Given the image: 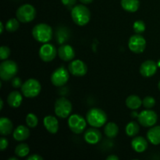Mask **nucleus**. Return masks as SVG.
Instances as JSON below:
<instances>
[{
  "mask_svg": "<svg viewBox=\"0 0 160 160\" xmlns=\"http://www.w3.org/2000/svg\"><path fill=\"white\" fill-rule=\"evenodd\" d=\"M9 145V142L8 140L4 137H2L0 138V150L1 151H4L5 149H6Z\"/></svg>",
  "mask_w": 160,
  "mask_h": 160,
  "instance_id": "nucleus-35",
  "label": "nucleus"
},
{
  "mask_svg": "<svg viewBox=\"0 0 160 160\" xmlns=\"http://www.w3.org/2000/svg\"><path fill=\"white\" fill-rule=\"evenodd\" d=\"M122 8L129 12H134L139 9L140 1L139 0H121Z\"/></svg>",
  "mask_w": 160,
  "mask_h": 160,
  "instance_id": "nucleus-23",
  "label": "nucleus"
},
{
  "mask_svg": "<svg viewBox=\"0 0 160 160\" xmlns=\"http://www.w3.org/2000/svg\"><path fill=\"white\" fill-rule=\"evenodd\" d=\"M128 47L132 52L140 54L143 52L146 48V40L140 34H136L130 38Z\"/></svg>",
  "mask_w": 160,
  "mask_h": 160,
  "instance_id": "nucleus-9",
  "label": "nucleus"
},
{
  "mask_svg": "<svg viewBox=\"0 0 160 160\" xmlns=\"http://www.w3.org/2000/svg\"><path fill=\"white\" fill-rule=\"evenodd\" d=\"M157 65H158V67H160V60L159 61V62H158V63H157Z\"/></svg>",
  "mask_w": 160,
  "mask_h": 160,
  "instance_id": "nucleus-43",
  "label": "nucleus"
},
{
  "mask_svg": "<svg viewBox=\"0 0 160 160\" xmlns=\"http://www.w3.org/2000/svg\"><path fill=\"white\" fill-rule=\"evenodd\" d=\"M43 124L45 129L51 134H56L59 130V123L57 119L53 116H47L44 118Z\"/></svg>",
  "mask_w": 160,
  "mask_h": 160,
  "instance_id": "nucleus-17",
  "label": "nucleus"
},
{
  "mask_svg": "<svg viewBox=\"0 0 160 160\" xmlns=\"http://www.w3.org/2000/svg\"><path fill=\"white\" fill-rule=\"evenodd\" d=\"M55 113L60 118H67L72 111V104L67 98L62 97L56 99L55 102Z\"/></svg>",
  "mask_w": 160,
  "mask_h": 160,
  "instance_id": "nucleus-7",
  "label": "nucleus"
},
{
  "mask_svg": "<svg viewBox=\"0 0 160 160\" xmlns=\"http://www.w3.org/2000/svg\"><path fill=\"white\" fill-rule=\"evenodd\" d=\"M131 147L136 152H143L148 148V142L142 136L135 137L131 142Z\"/></svg>",
  "mask_w": 160,
  "mask_h": 160,
  "instance_id": "nucleus-18",
  "label": "nucleus"
},
{
  "mask_svg": "<svg viewBox=\"0 0 160 160\" xmlns=\"http://www.w3.org/2000/svg\"><path fill=\"white\" fill-rule=\"evenodd\" d=\"M69 72L64 67H60L55 70L51 75V81L53 85L61 87L65 85L69 81Z\"/></svg>",
  "mask_w": 160,
  "mask_h": 160,
  "instance_id": "nucleus-10",
  "label": "nucleus"
},
{
  "mask_svg": "<svg viewBox=\"0 0 160 160\" xmlns=\"http://www.w3.org/2000/svg\"><path fill=\"white\" fill-rule=\"evenodd\" d=\"M87 121L94 128H101L107 121V115L106 112L98 108H92L86 115Z\"/></svg>",
  "mask_w": 160,
  "mask_h": 160,
  "instance_id": "nucleus-3",
  "label": "nucleus"
},
{
  "mask_svg": "<svg viewBox=\"0 0 160 160\" xmlns=\"http://www.w3.org/2000/svg\"><path fill=\"white\" fill-rule=\"evenodd\" d=\"M30 152V148L28 145L25 143H20L16 147L15 154L20 158H23L28 156Z\"/></svg>",
  "mask_w": 160,
  "mask_h": 160,
  "instance_id": "nucleus-27",
  "label": "nucleus"
},
{
  "mask_svg": "<svg viewBox=\"0 0 160 160\" xmlns=\"http://www.w3.org/2000/svg\"><path fill=\"white\" fill-rule=\"evenodd\" d=\"M13 138L17 142H23L30 136V130L23 125H20L13 131Z\"/></svg>",
  "mask_w": 160,
  "mask_h": 160,
  "instance_id": "nucleus-19",
  "label": "nucleus"
},
{
  "mask_svg": "<svg viewBox=\"0 0 160 160\" xmlns=\"http://www.w3.org/2000/svg\"><path fill=\"white\" fill-rule=\"evenodd\" d=\"M68 126L72 132L79 134L85 130L87 127V122L85 119L79 114H73L69 117Z\"/></svg>",
  "mask_w": 160,
  "mask_h": 160,
  "instance_id": "nucleus-8",
  "label": "nucleus"
},
{
  "mask_svg": "<svg viewBox=\"0 0 160 160\" xmlns=\"http://www.w3.org/2000/svg\"><path fill=\"white\" fill-rule=\"evenodd\" d=\"M61 2L68 9H73L75 6L77 0H61Z\"/></svg>",
  "mask_w": 160,
  "mask_h": 160,
  "instance_id": "nucleus-33",
  "label": "nucleus"
},
{
  "mask_svg": "<svg viewBox=\"0 0 160 160\" xmlns=\"http://www.w3.org/2000/svg\"><path fill=\"white\" fill-rule=\"evenodd\" d=\"M39 56L44 62H51L56 56V48L53 45L45 43L39 49Z\"/></svg>",
  "mask_w": 160,
  "mask_h": 160,
  "instance_id": "nucleus-12",
  "label": "nucleus"
},
{
  "mask_svg": "<svg viewBox=\"0 0 160 160\" xmlns=\"http://www.w3.org/2000/svg\"><path fill=\"white\" fill-rule=\"evenodd\" d=\"M0 27H1V29H0V33H1V34H2L3 30H4V27H3L2 22H0Z\"/></svg>",
  "mask_w": 160,
  "mask_h": 160,
  "instance_id": "nucleus-39",
  "label": "nucleus"
},
{
  "mask_svg": "<svg viewBox=\"0 0 160 160\" xmlns=\"http://www.w3.org/2000/svg\"><path fill=\"white\" fill-rule=\"evenodd\" d=\"M107 160H118L119 157L117 156H114V155H111V156H109L107 158H106Z\"/></svg>",
  "mask_w": 160,
  "mask_h": 160,
  "instance_id": "nucleus-37",
  "label": "nucleus"
},
{
  "mask_svg": "<svg viewBox=\"0 0 160 160\" xmlns=\"http://www.w3.org/2000/svg\"><path fill=\"white\" fill-rule=\"evenodd\" d=\"M26 123L29 128H34L38 124V119L35 114L29 113L26 117Z\"/></svg>",
  "mask_w": 160,
  "mask_h": 160,
  "instance_id": "nucleus-29",
  "label": "nucleus"
},
{
  "mask_svg": "<svg viewBox=\"0 0 160 160\" xmlns=\"http://www.w3.org/2000/svg\"><path fill=\"white\" fill-rule=\"evenodd\" d=\"M133 28L136 34H142L145 31V24L142 20H137L134 22Z\"/></svg>",
  "mask_w": 160,
  "mask_h": 160,
  "instance_id": "nucleus-30",
  "label": "nucleus"
},
{
  "mask_svg": "<svg viewBox=\"0 0 160 160\" xmlns=\"http://www.w3.org/2000/svg\"><path fill=\"white\" fill-rule=\"evenodd\" d=\"M18 72L17 64L12 60H4L0 64V78L2 81L12 80Z\"/></svg>",
  "mask_w": 160,
  "mask_h": 160,
  "instance_id": "nucleus-5",
  "label": "nucleus"
},
{
  "mask_svg": "<svg viewBox=\"0 0 160 160\" xmlns=\"http://www.w3.org/2000/svg\"><path fill=\"white\" fill-rule=\"evenodd\" d=\"M28 160H43V158L38 154H33L28 157Z\"/></svg>",
  "mask_w": 160,
  "mask_h": 160,
  "instance_id": "nucleus-36",
  "label": "nucleus"
},
{
  "mask_svg": "<svg viewBox=\"0 0 160 160\" xmlns=\"http://www.w3.org/2000/svg\"><path fill=\"white\" fill-rule=\"evenodd\" d=\"M84 138L87 143L90 145H95L98 143L102 138V134L99 130L97 129V128H88L85 131L84 135Z\"/></svg>",
  "mask_w": 160,
  "mask_h": 160,
  "instance_id": "nucleus-15",
  "label": "nucleus"
},
{
  "mask_svg": "<svg viewBox=\"0 0 160 160\" xmlns=\"http://www.w3.org/2000/svg\"><path fill=\"white\" fill-rule=\"evenodd\" d=\"M138 120L139 123L145 128H150L154 126L158 120L157 114L156 112L150 109L143 110L138 115Z\"/></svg>",
  "mask_w": 160,
  "mask_h": 160,
  "instance_id": "nucleus-11",
  "label": "nucleus"
},
{
  "mask_svg": "<svg viewBox=\"0 0 160 160\" xmlns=\"http://www.w3.org/2000/svg\"><path fill=\"white\" fill-rule=\"evenodd\" d=\"M16 15L19 21L21 23H29L35 18L36 9L31 4L22 5L17 9Z\"/></svg>",
  "mask_w": 160,
  "mask_h": 160,
  "instance_id": "nucleus-6",
  "label": "nucleus"
},
{
  "mask_svg": "<svg viewBox=\"0 0 160 160\" xmlns=\"http://www.w3.org/2000/svg\"><path fill=\"white\" fill-rule=\"evenodd\" d=\"M139 131H140V128L137 122L131 121L127 124L126 128H125V131H126L127 135L129 137H134L138 134Z\"/></svg>",
  "mask_w": 160,
  "mask_h": 160,
  "instance_id": "nucleus-26",
  "label": "nucleus"
},
{
  "mask_svg": "<svg viewBox=\"0 0 160 160\" xmlns=\"http://www.w3.org/2000/svg\"><path fill=\"white\" fill-rule=\"evenodd\" d=\"M105 134L109 138H113L117 136L119 133V127L113 122H109L106 125L104 129Z\"/></svg>",
  "mask_w": 160,
  "mask_h": 160,
  "instance_id": "nucleus-25",
  "label": "nucleus"
},
{
  "mask_svg": "<svg viewBox=\"0 0 160 160\" xmlns=\"http://www.w3.org/2000/svg\"><path fill=\"white\" fill-rule=\"evenodd\" d=\"M126 105L129 109H138V108L141 107L142 105V101L138 95H130L126 99Z\"/></svg>",
  "mask_w": 160,
  "mask_h": 160,
  "instance_id": "nucleus-24",
  "label": "nucleus"
},
{
  "mask_svg": "<svg viewBox=\"0 0 160 160\" xmlns=\"http://www.w3.org/2000/svg\"><path fill=\"white\" fill-rule=\"evenodd\" d=\"M147 138L152 145L160 144V126H156L150 128L147 133Z\"/></svg>",
  "mask_w": 160,
  "mask_h": 160,
  "instance_id": "nucleus-20",
  "label": "nucleus"
},
{
  "mask_svg": "<svg viewBox=\"0 0 160 160\" xmlns=\"http://www.w3.org/2000/svg\"><path fill=\"white\" fill-rule=\"evenodd\" d=\"M68 70L69 72L73 76L83 77L87 73L88 67L83 61L80 59H75L70 62Z\"/></svg>",
  "mask_w": 160,
  "mask_h": 160,
  "instance_id": "nucleus-13",
  "label": "nucleus"
},
{
  "mask_svg": "<svg viewBox=\"0 0 160 160\" xmlns=\"http://www.w3.org/2000/svg\"><path fill=\"white\" fill-rule=\"evenodd\" d=\"M11 84H12V86L15 88H21L22 86V81L21 79L20 78H13L12 79V81H11Z\"/></svg>",
  "mask_w": 160,
  "mask_h": 160,
  "instance_id": "nucleus-34",
  "label": "nucleus"
},
{
  "mask_svg": "<svg viewBox=\"0 0 160 160\" xmlns=\"http://www.w3.org/2000/svg\"><path fill=\"white\" fill-rule=\"evenodd\" d=\"M10 56V49L7 46H2L0 48V59L2 60L8 59V57Z\"/></svg>",
  "mask_w": 160,
  "mask_h": 160,
  "instance_id": "nucleus-32",
  "label": "nucleus"
},
{
  "mask_svg": "<svg viewBox=\"0 0 160 160\" xmlns=\"http://www.w3.org/2000/svg\"><path fill=\"white\" fill-rule=\"evenodd\" d=\"M23 98L22 95L17 91H13L9 93L7 98V102L9 106L12 108H17L21 105Z\"/></svg>",
  "mask_w": 160,
  "mask_h": 160,
  "instance_id": "nucleus-21",
  "label": "nucleus"
},
{
  "mask_svg": "<svg viewBox=\"0 0 160 160\" xmlns=\"http://www.w3.org/2000/svg\"><path fill=\"white\" fill-rule=\"evenodd\" d=\"M58 55L59 58L63 61H71L75 57V51L71 45H62L58 49Z\"/></svg>",
  "mask_w": 160,
  "mask_h": 160,
  "instance_id": "nucleus-16",
  "label": "nucleus"
},
{
  "mask_svg": "<svg viewBox=\"0 0 160 160\" xmlns=\"http://www.w3.org/2000/svg\"><path fill=\"white\" fill-rule=\"evenodd\" d=\"M80 1H81V2L83 3V4H90V3H92L94 0H80Z\"/></svg>",
  "mask_w": 160,
  "mask_h": 160,
  "instance_id": "nucleus-38",
  "label": "nucleus"
},
{
  "mask_svg": "<svg viewBox=\"0 0 160 160\" xmlns=\"http://www.w3.org/2000/svg\"><path fill=\"white\" fill-rule=\"evenodd\" d=\"M32 35L37 42L48 43L52 38V29L46 23H38L32 29Z\"/></svg>",
  "mask_w": 160,
  "mask_h": 160,
  "instance_id": "nucleus-2",
  "label": "nucleus"
},
{
  "mask_svg": "<svg viewBox=\"0 0 160 160\" xmlns=\"http://www.w3.org/2000/svg\"><path fill=\"white\" fill-rule=\"evenodd\" d=\"M13 125L12 121L6 117H2L0 119V134L3 136L10 134L12 131Z\"/></svg>",
  "mask_w": 160,
  "mask_h": 160,
  "instance_id": "nucleus-22",
  "label": "nucleus"
},
{
  "mask_svg": "<svg viewBox=\"0 0 160 160\" xmlns=\"http://www.w3.org/2000/svg\"><path fill=\"white\" fill-rule=\"evenodd\" d=\"M18 159H17V158H14V157H12V158H9V159L8 160H17Z\"/></svg>",
  "mask_w": 160,
  "mask_h": 160,
  "instance_id": "nucleus-41",
  "label": "nucleus"
},
{
  "mask_svg": "<svg viewBox=\"0 0 160 160\" xmlns=\"http://www.w3.org/2000/svg\"><path fill=\"white\" fill-rule=\"evenodd\" d=\"M18 19L11 18L6 22V30L9 32H14L17 31L20 27V23H19Z\"/></svg>",
  "mask_w": 160,
  "mask_h": 160,
  "instance_id": "nucleus-28",
  "label": "nucleus"
},
{
  "mask_svg": "<svg viewBox=\"0 0 160 160\" xmlns=\"http://www.w3.org/2000/svg\"><path fill=\"white\" fill-rule=\"evenodd\" d=\"M0 103H1V108H0V109H2V108H3V100H2V98H1V100H0Z\"/></svg>",
  "mask_w": 160,
  "mask_h": 160,
  "instance_id": "nucleus-40",
  "label": "nucleus"
},
{
  "mask_svg": "<svg viewBox=\"0 0 160 160\" xmlns=\"http://www.w3.org/2000/svg\"><path fill=\"white\" fill-rule=\"evenodd\" d=\"M158 65L155 61L146 60L142 63L140 67V73L145 78L152 77L157 71Z\"/></svg>",
  "mask_w": 160,
  "mask_h": 160,
  "instance_id": "nucleus-14",
  "label": "nucleus"
},
{
  "mask_svg": "<svg viewBox=\"0 0 160 160\" xmlns=\"http://www.w3.org/2000/svg\"><path fill=\"white\" fill-rule=\"evenodd\" d=\"M158 88H159V89L160 90V81H159V84H158Z\"/></svg>",
  "mask_w": 160,
  "mask_h": 160,
  "instance_id": "nucleus-42",
  "label": "nucleus"
},
{
  "mask_svg": "<svg viewBox=\"0 0 160 160\" xmlns=\"http://www.w3.org/2000/svg\"><path fill=\"white\" fill-rule=\"evenodd\" d=\"M42 90L40 82L34 78H30L27 80L21 86L22 94L26 98H34L38 96Z\"/></svg>",
  "mask_w": 160,
  "mask_h": 160,
  "instance_id": "nucleus-4",
  "label": "nucleus"
},
{
  "mask_svg": "<svg viewBox=\"0 0 160 160\" xmlns=\"http://www.w3.org/2000/svg\"><path fill=\"white\" fill-rule=\"evenodd\" d=\"M71 17L77 25L84 26L90 21L91 12L87 6L77 5L71 9Z\"/></svg>",
  "mask_w": 160,
  "mask_h": 160,
  "instance_id": "nucleus-1",
  "label": "nucleus"
},
{
  "mask_svg": "<svg viewBox=\"0 0 160 160\" xmlns=\"http://www.w3.org/2000/svg\"><path fill=\"white\" fill-rule=\"evenodd\" d=\"M142 105L146 109H151V108L154 107L155 105H156V100L153 97L147 96L142 100Z\"/></svg>",
  "mask_w": 160,
  "mask_h": 160,
  "instance_id": "nucleus-31",
  "label": "nucleus"
}]
</instances>
